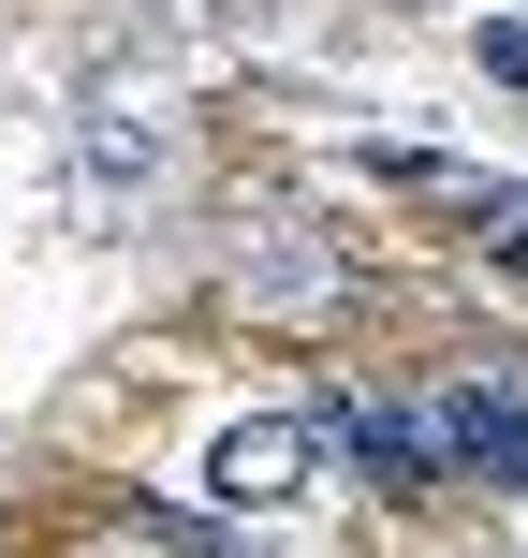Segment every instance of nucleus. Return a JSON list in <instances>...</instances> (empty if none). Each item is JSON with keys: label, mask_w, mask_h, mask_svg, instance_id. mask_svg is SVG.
<instances>
[{"label": "nucleus", "mask_w": 528, "mask_h": 558, "mask_svg": "<svg viewBox=\"0 0 528 558\" xmlns=\"http://www.w3.org/2000/svg\"><path fill=\"white\" fill-rule=\"evenodd\" d=\"M484 74H514V88H528V29H514V15L484 29Z\"/></svg>", "instance_id": "4"}, {"label": "nucleus", "mask_w": 528, "mask_h": 558, "mask_svg": "<svg viewBox=\"0 0 528 558\" xmlns=\"http://www.w3.org/2000/svg\"><path fill=\"white\" fill-rule=\"evenodd\" d=\"M470 235H484V251H514V265H528V192H484V206H470Z\"/></svg>", "instance_id": "3"}, {"label": "nucleus", "mask_w": 528, "mask_h": 558, "mask_svg": "<svg viewBox=\"0 0 528 558\" xmlns=\"http://www.w3.org/2000/svg\"><path fill=\"white\" fill-rule=\"evenodd\" d=\"M206 485H221V500H294L308 485V412H235L221 441H206Z\"/></svg>", "instance_id": "2"}, {"label": "nucleus", "mask_w": 528, "mask_h": 558, "mask_svg": "<svg viewBox=\"0 0 528 558\" xmlns=\"http://www.w3.org/2000/svg\"><path fill=\"white\" fill-rule=\"evenodd\" d=\"M412 441H426V471L528 485V383H426L412 397Z\"/></svg>", "instance_id": "1"}]
</instances>
